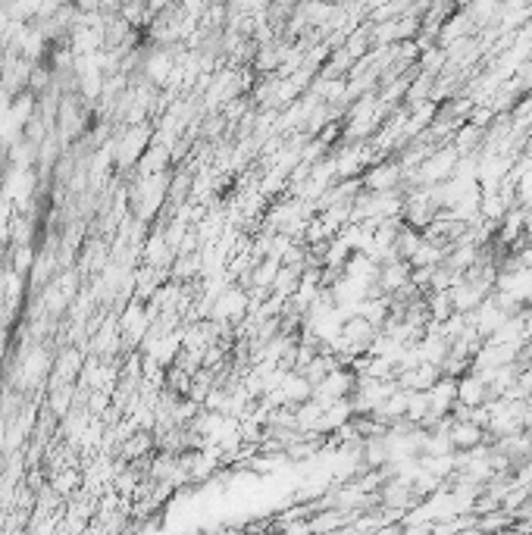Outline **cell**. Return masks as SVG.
Instances as JSON below:
<instances>
[{
  "mask_svg": "<svg viewBox=\"0 0 532 535\" xmlns=\"http://www.w3.org/2000/svg\"><path fill=\"white\" fill-rule=\"evenodd\" d=\"M72 6H76L78 13H85V16H89V13H100V0H69Z\"/></svg>",
  "mask_w": 532,
  "mask_h": 535,
  "instance_id": "7",
  "label": "cell"
},
{
  "mask_svg": "<svg viewBox=\"0 0 532 535\" xmlns=\"http://www.w3.org/2000/svg\"><path fill=\"white\" fill-rule=\"evenodd\" d=\"M488 401V385L485 379L479 376L476 370H466L461 379H457V404L464 407H479Z\"/></svg>",
  "mask_w": 532,
  "mask_h": 535,
  "instance_id": "4",
  "label": "cell"
},
{
  "mask_svg": "<svg viewBox=\"0 0 532 535\" xmlns=\"http://www.w3.org/2000/svg\"><path fill=\"white\" fill-rule=\"evenodd\" d=\"M448 435H451L454 451H470V448H476V445L488 442L485 426H479V423H473V420H451Z\"/></svg>",
  "mask_w": 532,
  "mask_h": 535,
  "instance_id": "3",
  "label": "cell"
},
{
  "mask_svg": "<svg viewBox=\"0 0 532 535\" xmlns=\"http://www.w3.org/2000/svg\"><path fill=\"white\" fill-rule=\"evenodd\" d=\"M363 192H395L401 188V163H370L360 175Z\"/></svg>",
  "mask_w": 532,
  "mask_h": 535,
  "instance_id": "1",
  "label": "cell"
},
{
  "mask_svg": "<svg viewBox=\"0 0 532 535\" xmlns=\"http://www.w3.org/2000/svg\"><path fill=\"white\" fill-rule=\"evenodd\" d=\"M245 307H247V298L242 288L223 291V295L216 298V320H238L245 313Z\"/></svg>",
  "mask_w": 532,
  "mask_h": 535,
  "instance_id": "5",
  "label": "cell"
},
{
  "mask_svg": "<svg viewBox=\"0 0 532 535\" xmlns=\"http://www.w3.org/2000/svg\"><path fill=\"white\" fill-rule=\"evenodd\" d=\"M429 392V416H448L451 410L457 404V379L454 376H444L439 383H433L426 388Z\"/></svg>",
  "mask_w": 532,
  "mask_h": 535,
  "instance_id": "2",
  "label": "cell"
},
{
  "mask_svg": "<svg viewBox=\"0 0 532 535\" xmlns=\"http://www.w3.org/2000/svg\"><path fill=\"white\" fill-rule=\"evenodd\" d=\"M429 414V392L426 388H417L411 392V401H407V420H413L420 426V420Z\"/></svg>",
  "mask_w": 532,
  "mask_h": 535,
  "instance_id": "6",
  "label": "cell"
}]
</instances>
